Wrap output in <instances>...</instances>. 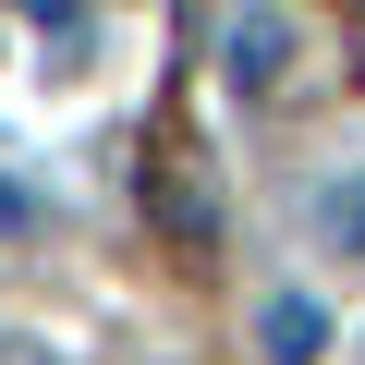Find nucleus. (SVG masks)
Segmentation results:
<instances>
[{"instance_id": "f257e3e1", "label": "nucleus", "mask_w": 365, "mask_h": 365, "mask_svg": "<svg viewBox=\"0 0 365 365\" xmlns=\"http://www.w3.org/2000/svg\"><path fill=\"white\" fill-rule=\"evenodd\" d=\"M134 195H146V220H158V244H170V256H220V207H207L195 146H158V158L134 170Z\"/></svg>"}, {"instance_id": "f03ea898", "label": "nucleus", "mask_w": 365, "mask_h": 365, "mask_svg": "<svg viewBox=\"0 0 365 365\" xmlns=\"http://www.w3.org/2000/svg\"><path fill=\"white\" fill-rule=\"evenodd\" d=\"M220 73H232V98H280L292 86V13H280V0H232Z\"/></svg>"}, {"instance_id": "7ed1b4c3", "label": "nucleus", "mask_w": 365, "mask_h": 365, "mask_svg": "<svg viewBox=\"0 0 365 365\" xmlns=\"http://www.w3.org/2000/svg\"><path fill=\"white\" fill-rule=\"evenodd\" d=\"M256 329H268V353H280V365H317V353H329V317H317L304 292H280V304H268Z\"/></svg>"}, {"instance_id": "20e7f679", "label": "nucleus", "mask_w": 365, "mask_h": 365, "mask_svg": "<svg viewBox=\"0 0 365 365\" xmlns=\"http://www.w3.org/2000/svg\"><path fill=\"white\" fill-rule=\"evenodd\" d=\"M317 244L365 256V182H329V195H317Z\"/></svg>"}, {"instance_id": "39448f33", "label": "nucleus", "mask_w": 365, "mask_h": 365, "mask_svg": "<svg viewBox=\"0 0 365 365\" xmlns=\"http://www.w3.org/2000/svg\"><path fill=\"white\" fill-rule=\"evenodd\" d=\"M13 13H37V25H49L61 49H86V13H73V0H13Z\"/></svg>"}, {"instance_id": "423d86ee", "label": "nucleus", "mask_w": 365, "mask_h": 365, "mask_svg": "<svg viewBox=\"0 0 365 365\" xmlns=\"http://www.w3.org/2000/svg\"><path fill=\"white\" fill-rule=\"evenodd\" d=\"M353 365H365V341H353Z\"/></svg>"}]
</instances>
